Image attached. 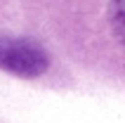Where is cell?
<instances>
[{
  "label": "cell",
  "instance_id": "cell-1",
  "mask_svg": "<svg viewBox=\"0 0 125 123\" xmlns=\"http://www.w3.org/2000/svg\"><path fill=\"white\" fill-rule=\"evenodd\" d=\"M50 59L45 50L26 38H0V69L24 78L40 76Z\"/></svg>",
  "mask_w": 125,
  "mask_h": 123
},
{
  "label": "cell",
  "instance_id": "cell-2",
  "mask_svg": "<svg viewBox=\"0 0 125 123\" xmlns=\"http://www.w3.org/2000/svg\"><path fill=\"white\" fill-rule=\"evenodd\" d=\"M109 21H111L113 36L123 43V48H125V0L113 2V5L109 7Z\"/></svg>",
  "mask_w": 125,
  "mask_h": 123
}]
</instances>
